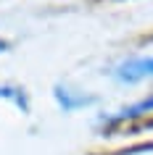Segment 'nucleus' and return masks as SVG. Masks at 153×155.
I'll list each match as a JSON object with an SVG mask.
<instances>
[{
	"label": "nucleus",
	"mask_w": 153,
	"mask_h": 155,
	"mask_svg": "<svg viewBox=\"0 0 153 155\" xmlns=\"http://www.w3.org/2000/svg\"><path fill=\"white\" fill-rule=\"evenodd\" d=\"M153 76V55L151 58H132L116 66V79L119 82H140Z\"/></svg>",
	"instance_id": "f257e3e1"
},
{
	"label": "nucleus",
	"mask_w": 153,
	"mask_h": 155,
	"mask_svg": "<svg viewBox=\"0 0 153 155\" xmlns=\"http://www.w3.org/2000/svg\"><path fill=\"white\" fill-rule=\"evenodd\" d=\"M56 100H58V105L64 108L66 113H71V110H77V108H85V105L92 103V97H85V95L74 97V92L64 90V87H56Z\"/></svg>",
	"instance_id": "7ed1b4c3"
},
{
	"label": "nucleus",
	"mask_w": 153,
	"mask_h": 155,
	"mask_svg": "<svg viewBox=\"0 0 153 155\" xmlns=\"http://www.w3.org/2000/svg\"><path fill=\"white\" fill-rule=\"evenodd\" d=\"M0 97L8 100V103H13L16 108H21V110H29V100H26L24 90H19V87H8V84H0Z\"/></svg>",
	"instance_id": "20e7f679"
},
{
	"label": "nucleus",
	"mask_w": 153,
	"mask_h": 155,
	"mask_svg": "<svg viewBox=\"0 0 153 155\" xmlns=\"http://www.w3.org/2000/svg\"><path fill=\"white\" fill-rule=\"evenodd\" d=\"M145 113H153V95H151V97L137 100V103H132V105H127V108H121L119 113L111 116L108 121L119 124V121H129V118H140V116H145Z\"/></svg>",
	"instance_id": "f03ea898"
},
{
	"label": "nucleus",
	"mask_w": 153,
	"mask_h": 155,
	"mask_svg": "<svg viewBox=\"0 0 153 155\" xmlns=\"http://www.w3.org/2000/svg\"><path fill=\"white\" fill-rule=\"evenodd\" d=\"M8 48H11L8 42H5V40H0V53H5V50H8Z\"/></svg>",
	"instance_id": "39448f33"
}]
</instances>
